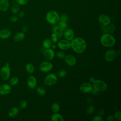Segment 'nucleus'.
Returning <instances> with one entry per match:
<instances>
[{
  "label": "nucleus",
  "mask_w": 121,
  "mask_h": 121,
  "mask_svg": "<svg viewBox=\"0 0 121 121\" xmlns=\"http://www.w3.org/2000/svg\"><path fill=\"white\" fill-rule=\"evenodd\" d=\"M70 46L73 50L77 53H83L86 49V43L82 37L74 38L70 42Z\"/></svg>",
  "instance_id": "nucleus-1"
},
{
  "label": "nucleus",
  "mask_w": 121,
  "mask_h": 121,
  "mask_svg": "<svg viewBox=\"0 0 121 121\" xmlns=\"http://www.w3.org/2000/svg\"><path fill=\"white\" fill-rule=\"evenodd\" d=\"M115 39L111 34L104 33L100 37V43L102 45L105 47H111L115 44Z\"/></svg>",
  "instance_id": "nucleus-2"
},
{
  "label": "nucleus",
  "mask_w": 121,
  "mask_h": 121,
  "mask_svg": "<svg viewBox=\"0 0 121 121\" xmlns=\"http://www.w3.org/2000/svg\"><path fill=\"white\" fill-rule=\"evenodd\" d=\"M46 21L49 24L53 25L57 24L60 20V15L58 13L54 10L49 11L45 16Z\"/></svg>",
  "instance_id": "nucleus-3"
},
{
  "label": "nucleus",
  "mask_w": 121,
  "mask_h": 121,
  "mask_svg": "<svg viewBox=\"0 0 121 121\" xmlns=\"http://www.w3.org/2000/svg\"><path fill=\"white\" fill-rule=\"evenodd\" d=\"M10 75V69L9 67V63L7 62L5 65L3 66L0 70V76L1 78L4 80L6 81L9 78Z\"/></svg>",
  "instance_id": "nucleus-4"
},
{
  "label": "nucleus",
  "mask_w": 121,
  "mask_h": 121,
  "mask_svg": "<svg viewBox=\"0 0 121 121\" xmlns=\"http://www.w3.org/2000/svg\"><path fill=\"white\" fill-rule=\"evenodd\" d=\"M93 88L95 89L98 92H103L107 88L106 83L103 80L100 79H95V81L93 83Z\"/></svg>",
  "instance_id": "nucleus-5"
},
{
  "label": "nucleus",
  "mask_w": 121,
  "mask_h": 121,
  "mask_svg": "<svg viewBox=\"0 0 121 121\" xmlns=\"http://www.w3.org/2000/svg\"><path fill=\"white\" fill-rule=\"evenodd\" d=\"M44 83L47 86H52L55 85L57 82V77L54 73L48 74L44 78Z\"/></svg>",
  "instance_id": "nucleus-6"
},
{
  "label": "nucleus",
  "mask_w": 121,
  "mask_h": 121,
  "mask_svg": "<svg viewBox=\"0 0 121 121\" xmlns=\"http://www.w3.org/2000/svg\"><path fill=\"white\" fill-rule=\"evenodd\" d=\"M53 68V64L49 61H45L41 62L39 65V69L43 72L50 71Z\"/></svg>",
  "instance_id": "nucleus-7"
},
{
  "label": "nucleus",
  "mask_w": 121,
  "mask_h": 121,
  "mask_svg": "<svg viewBox=\"0 0 121 121\" xmlns=\"http://www.w3.org/2000/svg\"><path fill=\"white\" fill-rule=\"evenodd\" d=\"M117 56V52L113 49L107 50L104 54V59L106 61L110 62L113 61Z\"/></svg>",
  "instance_id": "nucleus-8"
},
{
  "label": "nucleus",
  "mask_w": 121,
  "mask_h": 121,
  "mask_svg": "<svg viewBox=\"0 0 121 121\" xmlns=\"http://www.w3.org/2000/svg\"><path fill=\"white\" fill-rule=\"evenodd\" d=\"M111 18L105 14H101L98 17V21L101 26H107L111 23Z\"/></svg>",
  "instance_id": "nucleus-9"
},
{
  "label": "nucleus",
  "mask_w": 121,
  "mask_h": 121,
  "mask_svg": "<svg viewBox=\"0 0 121 121\" xmlns=\"http://www.w3.org/2000/svg\"><path fill=\"white\" fill-rule=\"evenodd\" d=\"M93 89V85L89 82L83 83L79 86V90L84 93H91Z\"/></svg>",
  "instance_id": "nucleus-10"
},
{
  "label": "nucleus",
  "mask_w": 121,
  "mask_h": 121,
  "mask_svg": "<svg viewBox=\"0 0 121 121\" xmlns=\"http://www.w3.org/2000/svg\"><path fill=\"white\" fill-rule=\"evenodd\" d=\"M57 46L62 50H67L71 47L70 42L66 39H62L57 42Z\"/></svg>",
  "instance_id": "nucleus-11"
},
{
  "label": "nucleus",
  "mask_w": 121,
  "mask_h": 121,
  "mask_svg": "<svg viewBox=\"0 0 121 121\" xmlns=\"http://www.w3.org/2000/svg\"><path fill=\"white\" fill-rule=\"evenodd\" d=\"M65 39L71 41L75 37V33L73 29L68 28L66 30L63 31V35Z\"/></svg>",
  "instance_id": "nucleus-12"
},
{
  "label": "nucleus",
  "mask_w": 121,
  "mask_h": 121,
  "mask_svg": "<svg viewBox=\"0 0 121 121\" xmlns=\"http://www.w3.org/2000/svg\"><path fill=\"white\" fill-rule=\"evenodd\" d=\"M64 59L65 63L69 66H73L75 65L77 62V60L75 57L72 54L65 55Z\"/></svg>",
  "instance_id": "nucleus-13"
},
{
  "label": "nucleus",
  "mask_w": 121,
  "mask_h": 121,
  "mask_svg": "<svg viewBox=\"0 0 121 121\" xmlns=\"http://www.w3.org/2000/svg\"><path fill=\"white\" fill-rule=\"evenodd\" d=\"M43 55L44 58L48 60H53L55 56V52L53 49L50 48L46 49L44 52Z\"/></svg>",
  "instance_id": "nucleus-14"
},
{
  "label": "nucleus",
  "mask_w": 121,
  "mask_h": 121,
  "mask_svg": "<svg viewBox=\"0 0 121 121\" xmlns=\"http://www.w3.org/2000/svg\"><path fill=\"white\" fill-rule=\"evenodd\" d=\"M11 91V87L10 85L4 84L0 86V95H4L9 94Z\"/></svg>",
  "instance_id": "nucleus-15"
},
{
  "label": "nucleus",
  "mask_w": 121,
  "mask_h": 121,
  "mask_svg": "<svg viewBox=\"0 0 121 121\" xmlns=\"http://www.w3.org/2000/svg\"><path fill=\"white\" fill-rule=\"evenodd\" d=\"M27 86L32 89H35L37 86V80L33 76H29L26 81Z\"/></svg>",
  "instance_id": "nucleus-16"
},
{
  "label": "nucleus",
  "mask_w": 121,
  "mask_h": 121,
  "mask_svg": "<svg viewBox=\"0 0 121 121\" xmlns=\"http://www.w3.org/2000/svg\"><path fill=\"white\" fill-rule=\"evenodd\" d=\"M52 31L58 38L61 37L63 35V31L57 25H53L52 27Z\"/></svg>",
  "instance_id": "nucleus-17"
},
{
  "label": "nucleus",
  "mask_w": 121,
  "mask_h": 121,
  "mask_svg": "<svg viewBox=\"0 0 121 121\" xmlns=\"http://www.w3.org/2000/svg\"><path fill=\"white\" fill-rule=\"evenodd\" d=\"M11 35V31L7 28H4L0 30V38L6 39L9 38Z\"/></svg>",
  "instance_id": "nucleus-18"
},
{
  "label": "nucleus",
  "mask_w": 121,
  "mask_h": 121,
  "mask_svg": "<svg viewBox=\"0 0 121 121\" xmlns=\"http://www.w3.org/2000/svg\"><path fill=\"white\" fill-rule=\"evenodd\" d=\"M9 7V0H0V10L1 11H7Z\"/></svg>",
  "instance_id": "nucleus-19"
},
{
  "label": "nucleus",
  "mask_w": 121,
  "mask_h": 121,
  "mask_svg": "<svg viewBox=\"0 0 121 121\" xmlns=\"http://www.w3.org/2000/svg\"><path fill=\"white\" fill-rule=\"evenodd\" d=\"M19 112V109L17 107H12L8 112V115L11 118L16 117Z\"/></svg>",
  "instance_id": "nucleus-20"
},
{
  "label": "nucleus",
  "mask_w": 121,
  "mask_h": 121,
  "mask_svg": "<svg viewBox=\"0 0 121 121\" xmlns=\"http://www.w3.org/2000/svg\"><path fill=\"white\" fill-rule=\"evenodd\" d=\"M51 120L52 121H63L64 119L62 115L57 112H54L52 115Z\"/></svg>",
  "instance_id": "nucleus-21"
},
{
  "label": "nucleus",
  "mask_w": 121,
  "mask_h": 121,
  "mask_svg": "<svg viewBox=\"0 0 121 121\" xmlns=\"http://www.w3.org/2000/svg\"><path fill=\"white\" fill-rule=\"evenodd\" d=\"M25 37V33L23 32H19L15 35L14 37V40L16 42H19L24 39Z\"/></svg>",
  "instance_id": "nucleus-22"
},
{
  "label": "nucleus",
  "mask_w": 121,
  "mask_h": 121,
  "mask_svg": "<svg viewBox=\"0 0 121 121\" xmlns=\"http://www.w3.org/2000/svg\"><path fill=\"white\" fill-rule=\"evenodd\" d=\"M25 69L26 72L29 74L33 73L35 70L34 65L31 63H27L25 66Z\"/></svg>",
  "instance_id": "nucleus-23"
},
{
  "label": "nucleus",
  "mask_w": 121,
  "mask_h": 121,
  "mask_svg": "<svg viewBox=\"0 0 121 121\" xmlns=\"http://www.w3.org/2000/svg\"><path fill=\"white\" fill-rule=\"evenodd\" d=\"M52 43L50 39L47 38L44 39L43 42V46L44 49H48L51 47Z\"/></svg>",
  "instance_id": "nucleus-24"
},
{
  "label": "nucleus",
  "mask_w": 121,
  "mask_h": 121,
  "mask_svg": "<svg viewBox=\"0 0 121 121\" xmlns=\"http://www.w3.org/2000/svg\"><path fill=\"white\" fill-rule=\"evenodd\" d=\"M51 109L53 112H57L60 111V105L58 103L55 102L52 104Z\"/></svg>",
  "instance_id": "nucleus-25"
},
{
  "label": "nucleus",
  "mask_w": 121,
  "mask_h": 121,
  "mask_svg": "<svg viewBox=\"0 0 121 121\" xmlns=\"http://www.w3.org/2000/svg\"><path fill=\"white\" fill-rule=\"evenodd\" d=\"M107 33L109 34H112L113 33L116 29L115 26L113 24L110 23L109 25L107 26Z\"/></svg>",
  "instance_id": "nucleus-26"
},
{
  "label": "nucleus",
  "mask_w": 121,
  "mask_h": 121,
  "mask_svg": "<svg viewBox=\"0 0 121 121\" xmlns=\"http://www.w3.org/2000/svg\"><path fill=\"white\" fill-rule=\"evenodd\" d=\"M57 25L63 31H64L68 28L67 22L59 21V22L57 23Z\"/></svg>",
  "instance_id": "nucleus-27"
},
{
  "label": "nucleus",
  "mask_w": 121,
  "mask_h": 121,
  "mask_svg": "<svg viewBox=\"0 0 121 121\" xmlns=\"http://www.w3.org/2000/svg\"><path fill=\"white\" fill-rule=\"evenodd\" d=\"M19 9H20L19 5L17 4H14L11 8V12L14 14H16L18 13L19 11Z\"/></svg>",
  "instance_id": "nucleus-28"
},
{
  "label": "nucleus",
  "mask_w": 121,
  "mask_h": 121,
  "mask_svg": "<svg viewBox=\"0 0 121 121\" xmlns=\"http://www.w3.org/2000/svg\"><path fill=\"white\" fill-rule=\"evenodd\" d=\"M36 92L40 95H44L46 94V90L42 86H38L36 88Z\"/></svg>",
  "instance_id": "nucleus-29"
},
{
  "label": "nucleus",
  "mask_w": 121,
  "mask_h": 121,
  "mask_svg": "<svg viewBox=\"0 0 121 121\" xmlns=\"http://www.w3.org/2000/svg\"><path fill=\"white\" fill-rule=\"evenodd\" d=\"M18 82H19V78L17 77H13L9 80V83L10 85L15 86L18 84Z\"/></svg>",
  "instance_id": "nucleus-30"
},
{
  "label": "nucleus",
  "mask_w": 121,
  "mask_h": 121,
  "mask_svg": "<svg viewBox=\"0 0 121 121\" xmlns=\"http://www.w3.org/2000/svg\"><path fill=\"white\" fill-rule=\"evenodd\" d=\"M67 74V71L64 69H60L57 72V76L59 78H64L65 77Z\"/></svg>",
  "instance_id": "nucleus-31"
},
{
  "label": "nucleus",
  "mask_w": 121,
  "mask_h": 121,
  "mask_svg": "<svg viewBox=\"0 0 121 121\" xmlns=\"http://www.w3.org/2000/svg\"><path fill=\"white\" fill-rule=\"evenodd\" d=\"M69 19L68 16L66 14H62L60 16V20L59 21H62L64 22H67Z\"/></svg>",
  "instance_id": "nucleus-32"
},
{
  "label": "nucleus",
  "mask_w": 121,
  "mask_h": 121,
  "mask_svg": "<svg viewBox=\"0 0 121 121\" xmlns=\"http://www.w3.org/2000/svg\"><path fill=\"white\" fill-rule=\"evenodd\" d=\"M95 106L93 105H89L86 110V112L87 114H92L95 111Z\"/></svg>",
  "instance_id": "nucleus-33"
},
{
  "label": "nucleus",
  "mask_w": 121,
  "mask_h": 121,
  "mask_svg": "<svg viewBox=\"0 0 121 121\" xmlns=\"http://www.w3.org/2000/svg\"><path fill=\"white\" fill-rule=\"evenodd\" d=\"M27 102H26V101L25 100L21 101L19 104V108L21 109H25L27 107Z\"/></svg>",
  "instance_id": "nucleus-34"
},
{
  "label": "nucleus",
  "mask_w": 121,
  "mask_h": 121,
  "mask_svg": "<svg viewBox=\"0 0 121 121\" xmlns=\"http://www.w3.org/2000/svg\"><path fill=\"white\" fill-rule=\"evenodd\" d=\"M50 40L52 43H56L58 42V37L55 34H54V33H52L51 35Z\"/></svg>",
  "instance_id": "nucleus-35"
},
{
  "label": "nucleus",
  "mask_w": 121,
  "mask_h": 121,
  "mask_svg": "<svg viewBox=\"0 0 121 121\" xmlns=\"http://www.w3.org/2000/svg\"><path fill=\"white\" fill-rule=\"evenodd\" d=\"M114 117L115 119L119 121L121 120V112L120 111H118L114 113Z\"/></svg>",
  "instance_id": "nucleus-36"
},
{
  "label": "nucleus",
  "mask_w": 121,
  "mask_h": 121,
  "mask_svg": "<svg viewBox=\"0 0 121 121\" xmlns=\"http://www.w3.org/2000/svg\"><path fill=\"white\" fill-rule=\"evenodd\" d=\"M56 55H57V57L60 59H63L65 57V54L64 53V52H63L62 51L57 52L56 53Z\"/></svg>",
  "instance_id": "nucleus-37"
},
{
  "label": "nucleus",
  "mask_w": 121,
  "mask_h": 121,
  "mask_svg": "<svg viewBox=\"0 0 121 121\" xmlns=\"http://www.w3.org/2000/svg\"><path fill=\"white\" fill-rule=\"evenodd\" d=\"M17 3V4H18L20 6H24L26 5L29 0H16Z\"/></svg>",
  "instance_id": "nucleus-38"
},
{
  "label": "nucleus",
  "mask_w": 121,
  "mask_h": 121,
  "mask_svg": "<svg viewBox=\"0 0 121 121\" xmlns=\"http://www.w3.org/2000/svg\"><path fill=\"white\" fill-rule=\"evenodd\" d=\"M92 121H102L103 119L102 118L101 116L99 115H96L93 118Z\"/></svg>",
  "instance_id": "nucleus-39"
},
{
  "label": "nucleus",
  "mask_w": 121,
  "mask_h": 121,
  "mask_svg": "<svg viewBox=\"0 0 121 121\" xmlns=\"http://www.w3.org/2000/svg\"><path fill=\"white\" fill-rule=\"evenodd\" d=\"M18 17L16 16H11V17H10V18H9V20L10 22H16L18 21Z\"/></svg>",
  "instance_id": "nucleus-40"
},
{
  "label": "nucleus",
  "mask_w": 121,
  "mask_h": 121,
  "mask_svg": "<svg viewBox=\"0 0 121 121\" xmlns=\"http://www.w3.org/2000/svg\"><path fill=\"white\" fill-rule=\"evenodd\" d=\"M101 30L104 33H107V26H101Z\"/></svg>",
  "instance_id": "nucleus-41"
},
{
  "label": "nucleus",
  "mask_w": 121,
  "mask_h": 121,
  "mask_svg": "<svg viewBox=\"0 0 121 121\" xmlns=\"http://www.w3.org/2000/svg\"><path fill=\"white\" fill-rule=\"evenodd\" d=\"M115 120V119L114 116H112V115H109L106 118L107 121H114Z\"/></svg>",
  "instance_id": "nucleus-42"
},
{
  "label": "nucleus",
  "mask_w": 121,
  "mask_h": 121,
  "mask_svg": "<svg viewBox=\"0 0 121 121\" xmlns=\"http://www.w3.org/2000/svg\"><path fill=\"white\" fill-rule=\"evenodd\" d=\"M28 26L27 25H24L22 28V32L23 33H26V32L27 31H28Z\"/></svg>",
  "instance_id": "nucleus-43"
},
{
  "label": "nucleus",
  "mask_w": 121,
  "mask_h": 121,
  "mask_svg": "<svg viewBox=\"0 0 121 121\" xmlns=\"http://www.w3.org/2000/svg\"><path fill=\"white\" fill-rule=\"evenodd\" d=\"M18 13V17H23L25 16V12L24 11H20Z\"/></svg>",
  "instance_id": "nucleus-44"
},
{
  "label": "nucleus",
  "mask_w": 121,
  "mask_h": 121,
  "mask_svg": "<svg viewBox=\"0 0 121 121\" xmlns=\"http://www.w3.org/2000/svg\"><path fill=\"white\" fill-rule=\"evenodd\" d=\"M98 113H99V115L101 116L104 115V109H100L99 112H98Z\"/></svg>",
  "instance_id": "nucleus-45"
},
{
  "label": "nucleus",
  "mask_w": 121,
  "mask_h": 121,
  "mask_svg": "<svg viewBox=\"0 0 121 121\" xmlns=\"http://www.w3.org/2000/svg\"><path fill=\"white\" fill-rule=\"evenodd\" d=\"M89 81H90V83H92V84H93V83L95 81V78L94 77H91L89 78Z\"/></svg>",
  "instance_id": "nucleus-46"
},
{
  "label": "nucleus",
  "mask_w": 121,
  "mask_h": 121,
  "mask_svg": "<svg viewBox=\"0 0 121 121\" xmlns=\"http://www.w3.org/2000/svg\"><path fill=\"white\" fill-rule=\"evenodd\" d=\"M51 47H52V49L54 50V49H55L56 48V45L55 44V43H53V44H52Z\"/></svg>",
  "instance_id": "nucleus-47"
}]
</instances>
